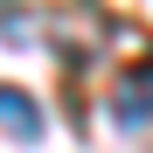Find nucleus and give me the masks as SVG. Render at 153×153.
I'll list each match as a JSON object with an SVG mask.
<instances>
[{"mask_svg": "<svg viewBox=\"0 0 153 153\" xmlns=\"http://www.w3.org/2000/svg\"><path fill=\"white\" fill-rule=\"evenodd\" d=\"M111 125H118V132H146V125H153V63H139V70L118 76V91H111Z\"/></svg>", "mask_w": 153, "mask_h": 153, "instance_id": "1", "label": "nucleus"}, {"mask_svg": "<svg viewBox=\"0 0 153 153\" xmlns=\"http://www.w3.org/2000/svg\"><path fill=\"white\" fill-rule=\"evenodd\" d=\"M0 132H7V139H21V146H35V139L49 132L42 105H35V97L21 91V84H0Z\"/></svg>", "mask_w": 153, "mask_h": 153, "instance_id": "2", "label": "nucleus"}, {"mask_svg": "<svg viewBox=\"0 0 153 153\" xmlns=\"http://www.w3.org/2000/svg\"><path fill=\"white\" fill-rule=\"evenodd\" d=\"M0 42H14V49H21V42H35V14H28V7H14V0H0Z\"/></svg>", "mask_w": 153, "mask_h": 153, "instance_id": "3", "label": "nucleus"}]
</instances>
